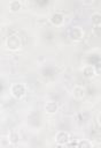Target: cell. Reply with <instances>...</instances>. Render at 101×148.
Masks as SVG:
<instances>
[{"label": "cell", "mask_w": 101, "mask_h": 148, "mask_svg": "<svg viewBox=\"0 0 101 148\" xmlns=\"http://www.w3.org/2000/svg\"><path fill=\"white\" fill-rule=\"evenodd\" d=\"M25 91H26V89H25V86H24L23 83H15V84H13L11 88H10L11 95H13L14 97H16V98L23 97V96L25 95Z\"/></svg>", "instance_id": "cell-1"}, {"label": "cell", "mask_w": 101, "mask_h": 148, "mask_svg": "<svg viewBox=\"0 0 101 148\" xmlns=\"http://www.w3.org/2000/svg\"><path fill=\"white\" fill-rule=\"evenodd\" d=\"M6 45L8 49L10 50H17L21 47V39L18 36L16 35H10L7 39H6Z\"/></svg>", "instance_id": "cell-2"}, {"label": "cell", "mask_w": 101, "mask_h": 148, "mask_svg": "<svg viewBox=\"0 0 101 148\" xmlns=\"http://www.w3.org/2000/svg\"><path fill=\"white\" fill-rule=\"evenodd\" d=\"M69 140H70V135L65 131H59L56 133V135H55V141H56L57 145H62L63 146L67 142H69Z\"/></svg>", "instance_id": "cell-3"}, {"label": "cell", "mask_w": 101, "mask_h": 148, "mask_svg": "<svg viewBox=\"0 0 101 148\" xmlns=\"http://www.w3.org/2000/svg\"><path fill=\"white\" fill-rule=\"evenodd\" d=\"M69 36H70L71 39H73V40H79V39H81L83 36H84V31H83V29H81L80 27H73V28L70 29Z\"/></svg>", "instance_id": "cell-4"}, {"label": "cell", "mask_w": 101, "mask_h": 148, "mask_svg": "<svg viewBox=\"0 0 101 148\" xmlns=\"http://www.w3.org/2000/svg\"><path fill=\"white\" fill-rule=\"evenodd\" d=\"M63 21H64L63 15H62L61 13H59V12L53 13V15L50 16V22H52L53 24H55V25H60V24H62Z\"/></svg>", "instance_id": "cell-5"}, {"label": "cell", "mask_w": 101, "mask_h": 148, "mask_svg": "<svg viewBox=\"0 0 101 148\" xmlns=\"http://www.w3.org/2000/svg\"><path fill=\"white\" fill-rule=\"evenodd\" d=\"M83 73H84V76H86V77H92V76H94V75L96 74L95 67H94V66H91V65H87V66L84 67Z\"/></svg>", "instance_id": "cell-6"}, {"label": "cell", "mask_w": 101, "mask_h": 148, "mask_svg": "<svg viewBox=\"0 0 101 148\" xmlns=\"http://www.w3.org/2000/svg\"><path fill=\"white\" fill-rule=\"evenodd\" d=\"M45 110H46L47 113L53 114V113H55V112L57 111V104H56L55 102H53V101L47 102L46 105H45Z\"/></svg>", "instance_id": "cell-7"}, {"label": "cell", "mask_w": 101, "mask_h": 148, "mask_svg": "<svg viewBox=\"0 0 101 148\" xmlns=\"http://www.w3.org/2000/svg\"><path fill=\"white\" fill-rule=\"evenodd\" d=\"M73 96L77 99H81L85 96V89L83 87H80V86H76L73 88Z\"/></svg>", "instance_id": "cell-8"}, {"label": "cell", "mask_w": 101, "mask_h": 148, "mask_svg": "<svg viewBox=\"0 0 101 148\" xmlns=\"http://www.w3.org/2000/svg\"><path fill=\"white\" fill-rule=\"evenodd\" d=\"M92 23L96 27H100V24H101V13L95 12V13L92 14Z\"/></svg>", "instance_id": "cell-9"}, {"label": "cell", "mask_w": 101, "mask_h": 148, "mask_svg": "<svg viewBox=\"0 0 101 148\" xmlns=\"http://www.w3.org/2000/svg\"><path fill=\"white\" fill-rule=\"evenodd\" d=\"M9 8H10V10L16 12V10H18V9L21 8V2L17 1V0H13V1H10V3H9Z\"/></svg>", "instance_id": "cell-10"}, {"label": "cell", "mask_w": 101, "mask_h": 148, "mask_svg": "<svg viewBox=\"0 0 101 148\" xmlns=\"http://www.w3.org/2000/svg\"><path fill=\"white\" fill-rule=\"evenodd\" d=\"M77 148H92V145L88 140H80L77 145Z\"/></svg>", "instance_id": "cell-11"}, {"label": "cell", "mask_w": 101, "mask_h": 148, "mask_svg": "<svg viewBox=\"0 0 101 148\" xmlns=\"http://www.w3.org/2000/svg\"><path fill=\"white\" fill-rule=\"evenodd\" d=\"M8 138H9V141L11 143H17L18 142V139H20V136H18V134L16 132H10Z\"/></svg>", "instance_id": "cell-12"}, {"label": "cell", "mask_w": 101, "mask_h": 148, "mask_svg": "<svg viewBox=\"0 0 101 148\" xmlns=\"http://www.w3.org/2000/svg\"><path fill=\"white\" fill-rule=\"evenodd\" d=\"M99 124H100V126H101V114L99 116Z\"/></svg>", "instance_id": "cell-13"}]
</instances>
